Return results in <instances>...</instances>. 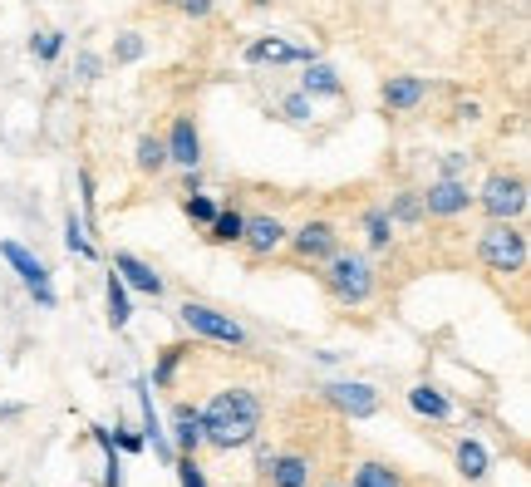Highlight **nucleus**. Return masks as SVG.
I'll return each instance as SVG.
<instances>
[{
  "label": "nucleus",
  "instance_id": "1",
  "mask_svg": "<svg viewBox=\"0 0 531 487\" xmlns=\"http://www.w3.org/2000/svg\"><path fill=\"white\" fill-rule=\"evenodd\" d=\"M256 428H261V404H256V394L232 389V394H217L212 409L202 414V443L241 448V443L256 438Z\"/></svg>",
  "mask_w": 531,
  "mask_h": 487
},
{
  "label": "nucleus",
  "instance_id": "12",
  "mask_svg": "<svg viewBox=\"0 0 531 487\" xmlns=\"http://www.w3.org/2000/svg\"><path fill=\"white\" fill-rule=\"evenodd\" d=\"M118 271H123V281H128V286H138L143 296H158V291H163L158 271H153V266H143L138 256H118Z\"/></svg>",
  "mask_w": 531,
  "mask_h": 487
},
{
  "label": "nucleus",
  "instance_id": "6",
  "mask_svg": "<svg viewBox=\"0 0 531 487\" xmlns=\"http://www.w3.org/2000/svg\"><path fill=\"white\" fill-rule=\"evenodd\" d=\"M325 394H330V404L345 409L350 419H369V414L379 409V394H374L369 384H330Z\"/></svg>",
  "mask_w": 531,
  "mask_h": 487
},
{
  "label": "nucleus",
  "instance_id": "17",
  "mask_svg": "<svg viewBox=\"0 0 531 487\" xmlns=\"http://www.w3.org/2000/svg\"><path fill=\"white\" fill-rule=\"evenodd\" d=\"M409 404L418 414H428V419H448V399L433 394V389H409Z\"/></svg>",
  "mask_w": 531,
  "mask_h": 487
},
{
  "label": "nucleus",
  "instance_id": "31",
  "mask_svg": "<svg viewBox=\"0 0 531 487\" xmlns=\"http://www.w3.org/2000/svg\"><path fill=\"white\" fill-rule=\"evenodd\" d=\"M40 55H45V60L59 55V35H55V30H45V35H40Z\"/></svg>",
  "mask_w": 531,
  "mask_h": 487
},
{
  "label": "nucleus",
  "instance_id": "23",
  "mask_svg": "<svg viewBox=\"0 0 531 487\" xmlns=\"http://www.w3.org/2000/svg\"><path fill=\"white\" fill-rule=\"evenodd\" d=\"M109 320H114V325H128V296H123V286H118L114 276H109Z\"/></svg>",
  "mask_w": 531,
  "mask_h": 487
},
{
  "label": "nucleus",
  "instance_id": "2",
  "mask_svg": "<svg viewBox=\"0 0 531 487\" xmlns=\"http://www.w3.org/2000/svg\"><path fill=\"white\" fill-rule=\"evenodd\" d=\"M482 261L492 266V271H522V261H527V237L522 232H512L507 222H497L492 232H482Z\"/></svg>",
  "mask_w": 531,
  "mask_h": 487
},
{
  "label": "nucleus",
  "instance_id": "4",
  "mask_svg": "<svg viewBox=\"0 0 531 487\" xmlns=\"http://www.w3.org/2000/svg\"><path fill=\"white\" fill-rule=\"evenodd\" d=\"M482 207H487L492 222H512V217L527 207V187H522V178H492L487 192H482Z\"/></svg>",
  "mask_w": 531,
  "mask_h": 487
},
{
  "label": "nucleus",
  "instance_id": "18",
  "mask_svg": "<svg viewBox=\"0 0 531 487\" xmlns=\"http://www.w3.org/2000/svg\"><path fill=\"white\" fill-rule=\"evenodd\" d=\"M305 94H340L335 69H330V64H310V74H305Z\"/></svg>",
  "mask_w": 531,
  "mask_h": 487
},
{
  "label": "nucleus",
  "instance_id": "5",
  "mask_svg": "<svg viewBox=\"0 0 531 487\" xmlns=\"http://www.w3.org/2000/svg\"><path fill=\"white\" fill-rule=\"evenodd\" d=\"M182 320L197 330V335H207V340H222V345H246V330L227 320V315H217V310H207V305H182Z\"/></svg>",
  "mask_w": 531,
  "mask_h": 487
},
{
  "label": "nucleus",
  "instance_id": "32",
  "mask_svg": "<svg viewBox=\"0 0 531 487\" xmlns=\"http://www.w3.org/2000/svg\"><path fill=\"white\" fill-rule=\"evenodd\" d=\"M79 69H84V79H94V74H99V60H94V55H79Z\"/></svg>",
  "mask_w": 531,
  "mask_h": 487
},
{
  "label": "nucleus",
  "instance_id": "30",
  "mask_svg": "<svg viewBox=\"0 0 531 487\" xmlns=\"http://www.w3.org/2000/svg\"><path fill=\"white\" fill-rule=\"evenodd\" d=\"M286 114H291V119H310V94H291V99H286Z\"/></svg>",
  "mask_w": 531,
  "mask_h": 487
},
{
  "label": "nucleus",
  "instance_id": "14",
  "mask_svg": "<svg viewBox=\"0 0 531 487\" xmlns=\"http://www.w3.org/2000/svg\"><path fill=\"white\" fill-rule=\"evenodd\" d=\"M418 99H423V79H409V74H404V79H389V84H384V104H389V109H413Z\"/></svg>",
  "mask_w": 531,
  "mask_h": 487
},
{
  "label": "nucleus",
  "instance_id": "33",
  "mask_svg": "<svg viewBox=\"0 0 531 487\" xmlns=\"http://www.w3.org/2000/svg\"><path fill=\"white\" fill-rule=\"evenodd\" d=\"M207 5H212V0H182V10H187V15H207Z\"/></svg>",
  "mask_w": 531,
  "mask_h": 487
},
{
  "label": "nucleus",
  "instance_id": "19",
  "mask_svg": "<svg viewBox=\"0 0 531 487\" xmlns=\"http://www.w3.org/2000/svg\"><path fill=\"white\" fill-rule=\"evenodd\" d=\"M458 473H463V478H482V473H487L482 443H463V448H458Z\"/></svg>",
  "mask_w": 531,
  "mask_h": 487
},
{
  "label": "nucleus",
  "instance_id": "28",
  "mask_svg": "<svg viewBox=\"0 0 531 487\" xmlns=\"http://www.w3.org/2000/svg\"><path fill=\"white\" fill-rule=\"evenodd\" d=\"M177 478H182V487H207V483H202V473H197V463H192V458H182V463H177Z\"/></svg>",
  "mask_w": 531,
  "mask_h": 487
},
{
  "label": "nucleus",
  "instance_id": "24",
  "mask_svg": "<svg viewBox=\"0 0 531 487\" xmlns=\"http://www.w3.org/2000/svg\"><path fill=\"white\" fill-rule=\"evenodd\" d=\"M369 242L389 246V217H384V212H369Z\"/></svg>",
  "mask_w": 531,
  "mask_h": 487
},
{
  "label": "nucleus",
  "instance_id": "9",
  "mask_svg": "<svg viewBox=\"0 0 531 487\" xmlns=\"http://www.w3.org/2000/svg\"><path fill=\"white\" fill-rule=\"evenodd\" d=\"M241 237L251 242V251H276L286 242V227L276 217H251V222H241Z\"/></svg>",
  "mask_w": 531,
  "mask_h": 487
},
{
  "label": "nucleus",
  "instance_id": "13",
  "mask_svg": "<svg viewBox=\"0 0 531 487\" xmlns=\"http://www.w3.org/2000/svg\"><path fill=\"white\" fill-rule=\"evenodd\" d=\"M246 60L251 64H286V60H310L305 50H295L286 40H256L251 50H246Z\"/></svg>",
  "mask_w": 531,
  "mask_h": 487
},
{
  "label": "nucleus",
  "instance_id": "8",
  "mask_svg": "<svg viewBox=\"0 0 531 487\" xmlns=\"http://www.w3.org/2000/svg\"><path fill=\"white\" fill-rule=\"evenodd\" d=\"M423 207L428 212H438V217H453V212H463L468 207V187L453 183V178H443V183H433L423 192Z\"/></svg>",
  "mask_w": 531,
  "mask_h": 487
},
{
  "label": "nucleus",
  "instance_id": "21",
  "mask_svg": "<svg viewBox=\"0 0 531 487\" xmlns=\"http://www.w3.org/2000/svg\"><path fill=\"white\" fill-rule=\"evenodd\" d=\"M163 163H168V143H158V138H143V143H138V168H153V173H158Z\"/></svg>",
  "mask_w": 531,
  "mask_h": 487
},
{
  "label": "nucleus",
  "instance_id": "16",
  "mask_svg": "<svg viewBox=\"0 0 531 487\" xmlns=\"http://www.w3.org/2000/svg\"><path fill=\"white\" fill-rule=\"evenodd\" d=\"M173 433H177V443H182V448H197V443H202V414H197V409H187V404H182V409H177L173 414Z\"/></svg>",
  "mask_w": 531,
  "mask_h": 487
},
{
  "label": "nucleus",
  "instance_id": "10",
  "mask_svg": "<svg viewBox=\"0 0 531 487\" xmlns=\"http://www.w3.org/2000/svg\"><path fill=\"white\" fill-rule=\"evenodd\" d=\"M168 158L182 163V168H197V158H202V143H197V128L187 119H177L173 128V143H168Z\"/></svg>",
  "mask_w": 531,
  "mask_h": 487
},
{
  "label": "nucleus",
  "instance_id": "11",
  "mask_svg": "<svg viewBox=\"0 0 531 487\" xmlns=\"http://www.w3.org/2000/svg\"><path fill=\"white\" fill-rule=\"evenodd\" d=\"M295 246H300V256H335V232L325 222H310L295 232Z\"/></svg>",
  "mask_w": 531,
  "mask_h": 487
},
{
  "label": "nucleus",
  "instance_id": "3",
  "mask_svg": "<svg viewBox=\"0 0 531 487\" xmlns=\"http://www.w3.org/2000/svg\"><path fill=\"white\" fill-rule=\"evenodd\" d=\"M330 291L350 305L369 301V291H374L369 261H364V256H335V261H330Z\"/></svg>",
  "mask_w": 531,
  "mask_h": 487
},
{
  "label": "nucleus",
  "instance_id": "15",
  "mask_svg": "<svg viewBox=\"0 0 531 487\" xmlns=\"http://www.w3.org/2000/svg\"><path fill=\"white\" fill-rule=\"evenodd\" d=\"M271 478H276V487H305L310 463H305V458H276V463H271Z\"/></svg>",
  "mask_w": 531,
  "mask_h": 487
},
{
  "label": "nucleus",
  "instance_id": "25",
  "mask_svg": "<svg viewBox=\"0 0 531 487\" xmlns=\"http://www.w3.org/2000/svg\"><path fill=\"white\" fill-rule=\"evenodd\" d=\"M64 242H69V251H79V256H94V246L84 242V227H79V222H69V237H64Z\"/></svg>",
  "mask_w": 531,
  "mask_h": 487
},
{
  "label": "nucleus",
  "instance_id": "20",
  "mask_svg": "<svg viewBox=\"0 0 531 487\" xmlns=\"http://www.w3.org/2000/svg\"><path fill=\"white\" fill-rule=\"evenodd\" d=\"M354 487H399V478H394L384 463H364V468L354 473Z\"/></svg>",
  "mask_w": 531,
  "mask_h": 487
},
{
  "label": "nucleus",
  "instance_id": "27",
  "mask_svg": "<svg viewBox=\"0 0 531 487\" xmlns=\"http://www.w3.org/2000/svg\"><path fill=\"white\" fill-rule=\"evenodd\" d=\"M418 212H423V202H418V197H399V202H394V217H399V222H413Z\"/></svg>",
  "mask_w": 531,
  "mask_h": 487
},
{
  "label": "nucleus",
  "instance_id": "7",
  "mask_svg": "<svg viewBox=\"0 0 531 487\" xmlns=\"http://www.w3.org/2000/svg\"><path fill=\"white\" fill-rule=\"evenodd\" d=\"M0 256H5L20 276H25V286H30V291H50V271H45V261H40V256H30L20 242H5V246H0Z\"/></svg>",
  "mask_w": 531,
  "mask_h": 487
},
{
  "label": "nucleus",
  "instance_id": "29",
  "mask_svg": "<svg viewBox=\"0 0 531 487\" xmlns=\"http://www.w3.org/2000/svg\"><path fill=\"white\" fill-rule=\"evenodd\" d=\"M138 55H143V40L138 35H123L118 40V60H138Z\"/></svg>",
  "mask_w": 531,
  "mask_h": 487
},
{
  "label": "nucleus",
  "instance_id": "26",
  "mask_svg": "<svg viewBox=\"0 0 531 487\" xmlns=\"http://www.w3.org/2000/svg\"><path fill=\"white\" fill-rule=\"evenodd\" d=\"M187 212H192L197 222H212V217H217V207H212L207 197H187Z\"/></svg>",
  "mask_w": 531,
  "mask_h": 487
},
{
  "label": "nucleus",
  "instance_id": "22",
  "mask_svg": "<svg viewBox=\"0 0 531 487\" xmlns=\"http://www.w3.org/2000/svg\"><path fill=\"white\" fill-rule=\"evenodd\" d=\"M241 222H246V217H236V212L212 217V237H217V242H241Z\"/></svg>",
  "mask_w": 531,
  "mask_h": 487
}]
</instances>
